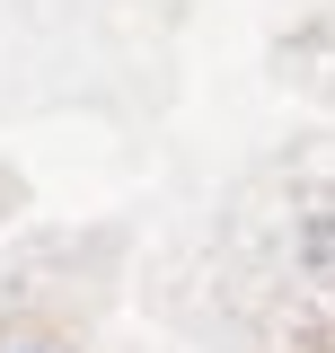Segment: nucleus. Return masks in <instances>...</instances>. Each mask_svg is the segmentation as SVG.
<instances>
[{
    "label": "nucleus",
    "instance_id": "1",
    "mask_svg": "<svg viewBox=\"0 0 335 353\" xmlns=\"http://www.w3.org/2000/svg\"><path fill=\"white\" fill-rule=\"evenodd\" d=\"M300 256H309V274H318V283H335V203H327V212H309Z\"/></svg>",
    "mask_w": 335,
    "mask_h": 353
},
{
    "label": "nucleus",
    "instance_id": "2",
    "mask_svg": "<svg viewBox=\"0 0 335 353\" xmlns=\"http://www.w3.org/2000/svg\"><path fill=\"white\" fill-rule=\"evenodd\" d=\"M18 353H44V345H18Z\"/></svg>",
    "mask_w": 335,
    "mask_h": 353
}]
</instances>
